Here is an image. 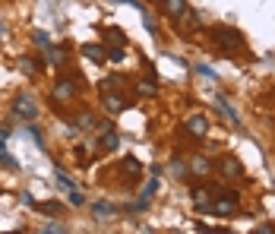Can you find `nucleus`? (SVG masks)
I'll list each match as a JSON object with an SVG mask.
<instances>
[{
  "mask_svg": "<svg viewBox=\"0 0 275 234\" xmlns=\"http://www.w3.org/2000/svg\"><path fill=\"white\" fill-rule=\"evenodd\" d=\"M209 168H212V164H209V158H203V155H196V158L190 161V171H193V174H209Z\"/></svg>",
  "mask_w": 275,
  "mask_h": 234,
  "instance_id": "nucleus-12",
  "label": "nucleus"
},
{
  "mask_svg": "<svg viewBox=\"0 0 275 234\" xmlns=\"http://www.w3.org/2000/svg\"><path fill=\"white\" fill-rule=\"evenodd\" d=\"M101 101H105V108H108V111H124V108H127V98H124L120 92H108V89H105Z\"/></svg>",
  "mask_w": 275,
  "mask_h": 234,
  "instance_id": "nucleus-6",
  "label": "nucleus"
},
{
  "mask_svg": "<svg viewBox=\"0 0 275 234\" xmlns=\"http://www.w3.org/2000/svg\"><path fill=\"white\" fill-rule=\"evenodd\" d=\"M3 32H6V25H3V22H0V35H3Z\"/></svg>",
  "mask_w": 275,
  "mask_h": 234,
  "instance_id": "nucleus-30",
  "label": "nucleus"
},
{
  "mask_svg": "<svg viewBox=\"0 0 275 234\" xmlns=\"http://www.w3.org/2000/svg\"><path fill=\"white\" fill-rule=\"evenodd\" d=\"M136 92H139L142 95V98H152V95H155V79H145V82H139V85H136Z\"/></svg>",
  "mask_w": 275,
  "mask_h": 234,
  "instance_id": "nucleus-15",
  "label": "nucleus"
},
{
  "mask_svg": "<svg viewBox=\"0 0 275 234\" xmlns=\"http://www.w3.org/2000/svg\"><path fill=\"white\" fill-rule=\"evenodd\" d=\"M35 41H38V48H45V51L51 48V38L45 35V32H35Z\"/></svg>",
  "mask_w": 275,
  "mask_h": 234,
  "instance_id": "nucleus-22",
  "label": "nucleus"
},
{
  "mask_svg": "<svg viewBox=\"0 0 275 234\" xmlns=\"http://www.w3.org/2000/svg\"><path fill=\"white\" fill-rule=\"evenodd\" d=\"M124 171H130V174H127V177H139V161H136V158H124Z\"/></svg>",
  "mask_w": 275,
  "mask_h": 234,
  "instance_id": "nucleus-16",
  "label": "nucleus"
},
{
  "mask_svg": "<svg viewBox=\"0 0 275 234\" xmlns=\"http://www.w3.org/2000/svg\"><path fill=\"white\" fill-rule=\"evenodd\" d=\"M92 212H95L98 219H114V215H117V206H111V203H95V206H92Z\"/></svg>",
  "mask_w": 275,
  "mask_h": 234,
  "instance_id": "nucleus-10",
  "label": "nucleus"
},
{
  "mask_svg": "<svg viewBox=\"0 0 275 234\" xmlns=\"http://www.w3.org/2000/svg\"><path fill=\"white\" fill-rule=\"evenodd\" d=\"M108 60H124V48H111L108 51Z\"/></svg>",
  "mask_w": 275,
  "mask_h": 234,
  "instance_id": "nucleus-23",
  "label": "nucleus"
},
{
  "mask_svg": "<svg viewBox=\"0 0 275 234\" xmlns=\"http://www.w3.org/2000/svg\"><path fill=\"white\" fill-rule=\"evenodd\" d=\"M171 174H177V177H184V174H187V164H184V161H180V158H174V161H171Z\"/></svg>",
  "mask_w": 275,
  "mask_h": 234,
  "instance_id": "nucleus-19",
  "label": "nucleus"
},
{
  "mask_svg": "<svg viewBox=\"0 0 275 234\" xmlns=\"http://www.w3.org/2000/svg\"><path fill=\"white\" fill-rule=\"evenodd\" d=\"M76 92H79V82H73V79H60V82L54 85V98H57V101L73 98Z\"/></svg>",
  "mask_w": 275,
  "mask_h": 234,
  "instance_id": "nucleus-4",
  "label": "nucleus"
},
{
  "mask_svg": "<svg viewBox=\"0 0 275 234\" xmlns=\"http://www.w3.org/2000/svg\"><path fill=\"white\" fill-rule=\"evenodd\" d=\"M0 143H6V130L3 127H0Z\"/></svg>",
  "mask_w": 275,
  "mask_h": 234,
  "instance_id": "nucleus-29",
  "label": "nucleus"
},
{
  "mask_svg": "<svg viewBox=\"0 0 275 234\" xmlns=\"http://www.w3.org/2000/svg\"><path fill=\"white\" fill-rule=\"evenodd\" d=\"M212 212L215 215H234L237 212V193H225L221 199L212 203Z\"/></svg>",
  "mask_w": 275,
  "mask_h": 234,
  "instance_id": "nucleus-3",
  "label": "nucleus"
},
{
  "mask_svg": "<svg viewBox=\"0 0 275 234\" xmlns=\"http://www.w3.org/2000/svg\"><path fill=\"white\" fill-rule=\"evenodd\" d=\"M145 29H149L152 35H155V32H158V22H155V19H145Z\"/></svg>",
  "mask_w": 275,
  "mask_h": 234,
  "instance_id": "nucleus-27",
  "label": "nucleus"
},
{
  "mask_svg": "<svg viewBox=\"0 0 275 234\" xmlns=\"http://www.w3.org/2000/svg\"><path fill=\"white\" fill-rule=\"evenodd\" d=\"M221 174H225V177H240V174H244V168H240L237 158H225V161H221Z\"/></svg>",
  "mask_w": 275,
  "mask_h": 234,
  "instance_id": "nucleus-9",
  "label": "nucleus"
},
{
  "mask_svg": "<svg viewBox=\"0 0 275 234\" xmlns=\"http://www.w3.org/2000/svg\"><path fill=\"white\" fill-rule=\"evenodd\" d=\"M165 13L168 16H184L187 13V0H165Z\"/></svg>",
  "mask_w": 275,
  "mask_h": 234,
  "instance_id": "nucleus-11",
  "label": "nucleus"
},
{
  "mask_svg": "<svg viewBox=\"0 0 275 234\" xmlns=\"http://www.w3.org/2000/svg\"><path fill=\"white\" fill-rule=\"evenodd\" d=\"M98 136H101V149H105V152H114L120 146V136L114 133V130H101Z\"/></svg>",
  "mask_w": 275,
  "mask_h": 234,
  "instance_id": "nucleus-8",
  "label": "nucleus"
},
{
  "mask_svg": "<svg viewBox=\"0 0 275 234\" xmlns=\"http://www.w3.org/2000/svg\"><path fill=\"white\" fill-rule=\"evenodd\" d=\"M184 127L190 130V133H196V136H203L206 130H209V120H206V114H190L184 120Z\"/></svg>",
  "mask_w": 275,
  "mask_h": 234,
  "instance_id": "nucleus-5",
  "label": "nucleus"
},
{
  "mask_svg": "<svg viewBox=\"0 0 275 234\" xmlns=\"http://www.w3.org/2000/svg\"><path fill=\"white\" fill-rule=\"evenodd\" d=\"M212 38H215V45L225 51V54H228V51H237L240 45H244V38H240L234 29H225V25H218V29L212 32Z\"/></svg>",
  "mask_w": 275,
  "mask_h": 234,
  "instance_id": "nucleus-1",
  "label": "nucleus"
},
{
  "mask_svg": "<svg viewBox=\"0 0 275 234\" xmlns=\"http://www.w3.org/2000/svg\"><path fill=\"white\" fill-rule=\"evenodd\" d=\"M67 199H70V206H82V203H85V196H82L76 187H70V196H67Z\"/></svg>",
  "mask_w": 275,
  "mask_h": 234,
  "instance_id": "nucleus-18",
  "label": "nucleus"
},
{
  "mask_svg": "<svg viewBox=\"0 0 275 234\" xmlns=\"http://www.w3.org/2000/svg\"><path fill=\"white\" fill-rule=\"evenodd\" d=\"M196 73H200V76H206V79H215V70H212V67H206V64H200V67H196Z\"/></svg>",
  "mask_w": 275,
  "mask_h": 234,
  "instance_id": "nucleus-21",
  "label": "nucleus"
},
{
  "mask_svg": "<svg viewBox=\"0 0 275 234\" xmlns=\"http://www.w3.org/2000/svg\"><path fill=\"white\" fill-rule=\"evenodd\" d=\"M38 212H48V215H57L60 212V203H35Z\"/></svg>",
  "mask_w": 275,
  "mask_h": 234,
  "instance_id": "nucleus-17",
  "label": "nucleus"
},
{
  "mask_svg": "<svg viewBox=\"0 0 275 234\" xmlns=\"http://www.w3.org/2000/svg\"><path fill=\"white\" fill-rule=\"evenodd\" d=\"M19 70H22V73H35V60H32V57H22V60H19Z\"/></svg>",
  "mask_w": 275,
  "mask_h": 234,
  "instance_id": "nucleus-20",
  "label": "nucleus"
},
{
  "mask_svg": "<svg viewBox=\"0 0 275 234\" xmlns=\"http://www.w3.org/2000/svg\"><path fill=\"white\" fill-rule=\"evenodd\" d=\"M117 3H127V6H136V10H142V3H139V0H117Z\"/></svg>",
  "mask_w": 275,
  "mask_h": 234,
  "instance_id": "nucleus-28",
  "label": "nucleus"
},
{
  "mask_svg": "<svg viewBox=\"0 0 275 234\" xmlns=\"http://www.w3.org/2000/svg\"><path fill=\"white\" fill-rule=\"evenodd\" d=\"M155 193H158V180H155V177H152V180H149V184H145V187H142V193H139V199H145V203H149V199H152V196H155Z\"/></svg>",
  "mask_w": 275,
  "mask_h": 234,
  "instance_id": "nucleus-14",
  "label": "nucleus"
},
{
  "mask_svg": "<svg viewBox=\"0 0 275 234\" xmlns=\"http://www.w3.org/2000/svg\"><path fill=\"white\" fill-rule=\"evenodd\" d=\"M105 35H108V38H114V41H127V38H124V32H117V29H105Z\"/></svg>",
  "mask_w": 275,
  "mask_h": 234,
  "instance_id": "nucleus-24",
  "label": "nucleus"
},
{
  "mask_svg": "<svg viewBox=\"0 0 275 234\" xmlns=\"http://www.w3.org/2000/svg\"><path fill=\"white\" fill-rule=\"evenodd\" d=\"M13 111H16V114H19V117H38V105H35V101H32V95H16V98H13Z\"/></svg>",
  "mask_w": 275,
  "mask_h": 234,
  "instance_id": "nucleus-2",
  "label": "nucleus"
},
{
  "mask_svg": "<svg viewBox=\"0 0 275 234\" xmlns=\"http://www.w3.org/2000/svg\"><path fill=\"white\" fill-rule=\"evenodd\" d=\"M256 231H260V234H275V225H260Z\"/></svg>",
  "mask_w": 275,
  "mask_h": 234,
  "instance_id": "nucleus-26",
  "label": "nucleus"
},
{
  "mask_svg": "<svg viewBox=\"0 0 275 234\" xmlns=\"http://www.w3.org/2000/svg\"><path fill=\"white\" fill-rule=\"evenodd\" d=\"M215 105H218V108H221V111H225V114H228V120H231V124H234V127H240V120H237V111L231 108L228 101L221 98V95H218V98H215Z\"/></svg>",
  "mask_w": 275,
  "mask_h": 234,
  "instance_id": "nucleus-13",
  "label": "nucleus"
},
{
  "mask_svg": "<svg viewBox=\"0 0 275 234\" xmlns=\"http://www.w3.org/2000/svg\"><path fill=\"white\" fill-rule=\"evenodd\" d=\"M79 127H95V117H92V114H82V117H79Z\"/></svg>",
  "mask_w": 275,
  "mask_h": 234,
  "instance_id": "nucleus-25",
  "label": "nucleus"
},
{
  "mask_svg": "<svg viewBox=\"0 0 275 234\" xmlns=\"http://www.w3.org/2000/svg\"><path fill=\"white\" fill-rule=\"evenodd\" d=\"M82 54L89 60H95V64H105V60H108V51L101 45H82Z\"/></svg>",
  "mask_w": 275,
  "mask_h": 234,
  "instance_id": "nucleus-7",
  "label": "nucleus"
}]
</instances>
